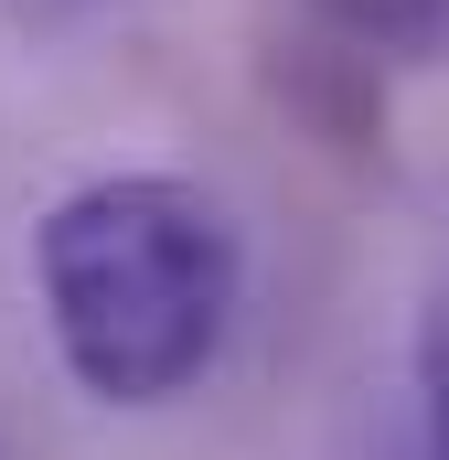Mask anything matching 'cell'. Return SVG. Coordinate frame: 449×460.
<instances>
[{"mask_svg":"<svg viewBox=\"0 0 449 460\" xmlns=\"http://www.w3.org/2000/svg\"><path fill=\"white\" fill-rule=\"evenodd\" d=\"M418 460H449V289L418 332Z\"/></svg>","mask_w":449,"mask_h":460,"instance_id":"3","label":"cell"},{"mask_svg":"<svg viewBox=\"0 0 449 460\" xmlns=\"http://www.w3.org/2000/svg\"><path fill=\"white\" fill-rule=\"evenodd\" d=\"M311 32L364 65H449V0H300Z\"/></svg>","mask_w":449,"mask_h":460,"instance_id":"2","label":"cell"},{"mask_svg":"<svg viewBox=\"0 0 449 460\" xmlns=\"http://www.w3.org/2000/svg\"><path fill=\"white\" fill-rule=\"evenodd\" d=\"M32 289L65 375L97 407L150 418V407H182L224 364L235 300H246V235L182 172H97L43 204Z\"/></svg>","mask_w":449,"mask_h":460,"instance_id":"1","label":"cell"},{"mask_svg":"<svg viewBox=\"0 0 449 460\" xmlns=\"http://www.w3.org/2000/svg\"><path fill=\"white\" fill-rule=\"evenodd\" d=\"M32 11H86V0H32Z\"/></svg>","mask_w":449,"mask_h":460,"instance_id":"4","label":"cell"}]
</instances>
